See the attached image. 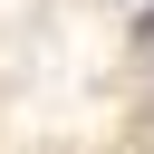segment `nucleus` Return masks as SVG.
<instances>
[{
  "instance_id": "1",
  "label": "nucleus",
  "mask_w": 154,
  "mask_h": 154,
  "mask_svg": "<svg viewBox=\"0 0 154 154\" xmlns=\"http://www.w3.org/2000/svg\"><path fill=\"white\" fill-rule=\"evenodd\" d=\"M135 48H144V67H154V10H144V38H135Z\"/></svg>"
}]
</instances>
